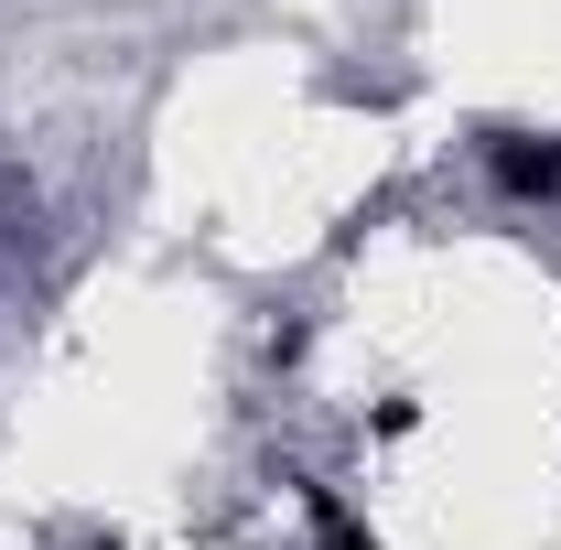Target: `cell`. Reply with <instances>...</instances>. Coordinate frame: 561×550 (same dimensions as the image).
I'll use <instances>...</instances> for the list:
<instances>
[{"label":"cell","mask_w":561,"mask_h":550,"mask_svg":"<svg viewBox=\"0 0 561 550\" xmlns=\"http://www.w3.org/2000/svg\"><path fill=\"white\" fill-rule=\"evenodd\" d=\"M496 184H507V195H561V140L507 130L496 140Z\"/></svg>","instance_id":"6da1fadb"},{"label":"cell","mask_w":561,"mask_h":550,"mask_svg":"<svg viewBox=\"0 0 561 550\" xmlns=\"http://www.w3.org/2000/svg\"><path fill=\"white\" fill-rule=\"evenodd\" d=\"M313 529H324V550H378V540L346 518V507H335V496H313Z\"/></svg>","instance_id":"7a4b0ae2"}]
</instances>
